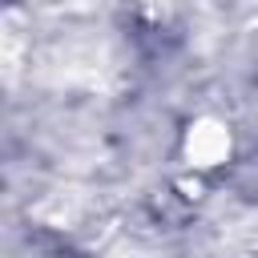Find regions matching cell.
<instances>
[{
    "mask_svg": "<svg viewBox=\"0 0 258 258\" xmlns=\"http://www.w3.org/2000/svg\"><path fill=\"white\" fill-rule=\"evenodd\" d=\"M222 149H226V133H222L218 125H202V129L189 137V153H194L198 161H214Z\"/></svg>",
    "mask_w": 258,
    "mask_h": 258,
    "instance_id": "obj_1",
    "label": "cell"
}]
</instances>
